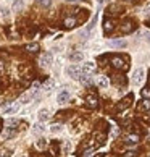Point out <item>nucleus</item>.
I'll return each mask as SVG.
<instances>
[{"instance_id":"nucleus-1","label":"nucleus","mask_w":150,"mask_h":157,"mask_svg":"<svg viewBox=\"0 0 150 157\" xmlns=\"http://www.w3.org/2000/svg\"><path fill=\"white\" fill-rule=\"evenodd\" d=\"M112 67H113V68H116V70H124L128 65L124 63V59H123V57L113 55V57H112Z\"/></svg>"},{"instance_id":"nucleus-2","label":"nucleus","mask_w":150,"mask_h":157,"mask_svg":"<svg viewBox=\"0 0 150 157\" xmlns=\"http://www.w3.org/2000/svg\"><path fill=\"white\" fill-rule=\"evenodd\" d=\"M66 73H68V76H71L74 79H79V76L82 75V70H81L78 65H70L66 68Z\"/></svg>"},{"instance_id":"nucleus-3","label":"nucleus","mask_w":150,"mask_h":157,"mask_svg":"<svg viewBox=\"0 0 150 157\" xmlns=\"http://www.w3.org/2000/svg\"><path fill=\"white\" fill-rule=\"evenodd\" d=\"M144 75H145V71H144V68H137L134 75H132V83L134 84H142V81H144Z\"/></svg>"},{"instance_id":"nucleus-4","label":"nucleus","mask_w":150,"mask_h":157,"mask_svg":"<svg viewBox=\"0 0 150 157\" xmlns=\"http://www.w3.org/2000/svg\"><path fill=\"white\" fill-rule=\"evenodd\" d=\"M86 104H87L89 109H97L99 107V99L95 94H87L86 96Z\"/></svg>"},{"instance_id":"nucleus-5","label":"nucleus","mask_w":150,"mask_h":157,"mask_svg":"<svg viewBox=\"0 0 150 157\" xmlns=\"http://www.w3.org/2000/svg\"><path fill=\"white\" fill-rule=\"evenodd\" d=\"M121 31H123L124 34L132 33V31H134V23H132V21H124L123 26H121Z\"/></svg>"},{"instance_id":"nucleus-6","label":"nucleus","mask_w":150,"mask_h":157,"mask_svg":"<svg viewBox=\"0 0 150 157\" xmlns=\"http://www.w3.org/2000/svg\"><path fill=\"white\" fill-rule=\"evenodd\" d=\"M131 101H132V97L129 96V97H126V99H123V101H121L118 105H116V110L119 112V110H123V109H128L129 105H131Z\"/></svg>"},{"instance_id":"nucleus-7","label":"nucleus","mask_w":150,"mask_h":157,"mask_svg":"<svg viewBox=\"0 0 150 157\" xmlns=\"http://www.w3.org/2000/svg\"><path fill=\"white\" fill-rule=\"evenodd\" d=\"M68 99H70V92L68 91H61L58 96H57V101H58V104H65L68 102Z\"/></svg>"},{"instance_id":"nucleus-8","label":"nucleus","mask_w":150,"mask_h":157,"mask_svg":"<svg viewBox=\"0 0 150 157\" xmlns=\"http://www.w3.org/2000/svg\"><path fill=\"white\" fill-rule=\"evenodd\" d=\"M110 47H115V49H123L124 45H126V42L123 39H115V40H110Z\"/></svg>"},{"instance_id":"nucleus-9","label":"nucleus","mask_w":150,"mask_h":157,"mask_svg":"<svg viewBox=\"0 0 150 157\" xmlns=\"http://www.w3.org/2000/svg\"><path fill=\"white\" fill-rule=\"evenodd\" d=\"M52 63V54H44L40 57V65L42 67H49Z\"/></svg>"},{"instance_id":"nucleus-10","label":"nucleus","mask_w":150,"mask_h":157,"mask_svg":"<svg viewBox=\"0 0 150 157\" xmlns=\"http://www.w3.org/2000/svg\"><path fill=\"white\" fill-rule=\"evenodd\" d=\"M137 141H139V135H137V133L124 136V143H128V144H136Z\"/></svg>"},{"instance_id":"nucleus-11","label":"nucleus","mask_w":150,"mask_h":157,"mask_svg":"<svg viewBox=\"0 0 150 157\" xmlns=\"http://www.w3.org/2000/svg\"><path fill=\"white\" fill-rule=\"evenodd\" d=\"M63 25H65V28H68V29H71V28L76 26V18L68 16V18H65V21H63Z\"/></svg>"},{"instance_id":"nucleus-12","label":"nucleus","mask_w":150,"mask_h":157,"mask_svg":"<svg viewBox=\"0 0 150 157\" xmlns=\"http://www.w3.org/2000/svg\"><path fill=\"white\" fill-rule=\"evenodd\" d=\"M97 84H99V88L105 89V88H108V79L105 76H102V75H99L97 76Z\"/></svg>"},{"instance_id":"nucleus-13","label":"nucleus","mask_w":150,"mask_h":157,"mask_svg":"<svg viewBox=\"0 0 150 157\" xmlns=\"http://www.w3.org/2000/svg\"><path fill=\"white\" fill-rule=\"evenodd\" d=\"M81 70H82V73H90V71H94V70H95V63L87 62V63H84V65L81 67Z\"/></svg>"},{"instance_id":"nucleus-14","label":"nucleus","mask_w":150,"mask_h":157,"mask_svg":"<svg viewBox=\"0 0 150 157\" xmlns=\"http://www.w3.org/2000/svg\"><path fill=\"white\" fill-rule=\"evenodd\" d=\"M50 118V112L47 109H42V110H39V120L40 121H45V120H49Z\"/></svg>"},{"instance_id":"nucleus-15","label":"nucleus","mask_w":150,"mask_h":157,"mask_svg":"<svg viewBox=\"0 0 150 157\" xmlns=\"http://www.w3.org/2000/svg\"><path fill=\"white\" fill-rule=\"evenodd\" d=\"M103 31H105V34H108L110 31H113V21H110L108 18L103 21Z\"/></svg>"},{"instance_id":"nucleus-16","label":"nucleus","mask_w":150,"mask_h":157,"mask_svg":"<svg viewBox=\"0 0 150 157\" xmlns=\"http://www.w3.org/2000/svg\"><path fill=\"white\" fill-rule=\"evenodd\" d=\"M26 52H29V54H37V50H39V44H27L26 47H24Z\"/></svg>"},{"instance_id":"nucleus-17","label":"nucleus","mask_w":150,"mask_h":157,"mask_svg":"<svg viewBox=\"0 0 150 157\" xmlns=\"http://www.w3.org/2000/svg\"><path fill=\"white\" fill-rule=\"evenodd\" d=\"M34 94H36V92H32V91H31V92H27V94H23L21 99H20V102H21V104H27V102L31 101V97H32Z\"/></svg>"},{"instance_id":"nucleus-18","label":"nucleus","mask_w":150,"mask_h":157,"mask_svg":"<svg viewBox=\"0 0 150 157\" xmlns=\"http://www.w3.org/2000/svg\"><path fill=\"white\" fill-rule=\"evenodd\" d=\"M79 81L82 84H90V76H89V73H82L79 76Z\"/></svg>"},{"instance_id":"nucleus-19","label":"nucleus","mask_w":150,"mask_h":157,"mask_svg":"<svg viewBox=\"0 0 150 157\" xmlns=\"http://www.w3.org/2000/svg\"><path fill=\"white\" fill-rule=\"evenodd\" d=\"M139 110H150V101L148 99H144L139 105Z\"/></svg>"},{"instance_id":"nucleus-20","label":"nucleus","mask_w":150,"mask_h":157,"mask_svg":"<svg viewBox=\"0 0 150 157\" xmlns=\"http://www.w3.org/2000/svg\"><path fill=\"white\" fill-rule=\"evenodd\" d=\"M20 104H21V102H18V104H15V105H11V107H8L7 110H5V115H10V113H13V112H16V110L20 109Z\"/></svg>"},{"instance_id":"nucleus-21","label":"nucleus","mask_w":150,"mask_h":157,"mask_svg":"<svg viewBox=\"0 0 150 157\" xmlns=\"http://www.w3.org/2000/svg\"><path fill=\"white\" fill-rule=\"evenodd\" d=\"M21 8H23V0H15V2H13V10L18 11Z\"/></svg>"},{"instance_id":"nucleus-22","label":"nucleus","mask_w":150,"mask_h":157,"mask_svg":"<svg viewBox=\"0 0 150 157\" xmlns=\"http://www.w3.org/2000/svg\"><path fill=\"white\" fill-rule=\"evenodd\" d=\"M81 60H82V54H81V52L71 55V62H81Z\"/></svg>"},{"instance_id":"nucleus-23","label":"nucleus","mask_w":150,"mask_h":157,"mask_svg":"<svg viewBox=\"0 0 150 157\" xmlns=\"http://www.w3.org/2000/svg\"><path fill=\"white\" fill-rule=\"evenodd\" d=\"M53 84H55V83H53V79H49V81H45V84H44V89H45V91H50L52 88H53Z\"/></svg>"},{"instance_id":"nucleus-24","label":"nucleus","mask_w":150,"mask_h":157,"mask_svg":"<svg viewBox=\"0 0 150 157\" xmlns=\"http://www.w3.org/2000/svg\"><path fill=\"white\" fill-rule=\"evenodd\" d=\"M16 125H18V120H16V118L7 120V128H13V126H16Z\"/></svg>"},{"instance_id":"nucleus-25","label":"nucleus","mask_w":150,"mask_h":157,"mask_svg":"<svg viewBox=\"0 0 150 157\" xmlns=\"http://www.w3.org/2000/svg\"><path fill=\"white\" fill-rule=\"evenodd\" d=\"M16 135V130H13V128H10V130H7V131H5V138H13Z\"/></svg>"},{"instance_id":"nucleus-26","label":"nucleus","mask_w":150,"mask_h":157,"mask_svg":"<svg viewBox=\"0 0 150 157\" xmlns=\"http://www.w3.org/2000/svg\"><path fill=\"white\" fill-rule=\"evenodd\" d=\"M97 18H99V15H95V16H94V18H92V21H90V25L87 26V31H86V34H87V33H89V31L92 29V28H94V26H95V23H97Z\"/></svg>"},{"instance_id":"nucleus-27","label":"nucleus","mask_w":150,"mask_h":157,"mask_svg":"<svg viewBox=\"0 0 150 157\" xmlns=\"http://www.w3.org/2000/svg\"><path fill=\"white\" fill-rule=\"evenodd\" d=\"M34 133H36V135H40V133H44V126L40 125V123L34 125Z\"/></svg>"},{"instance_id":"nucleus-28","label":"nucleus","mask_w":150,"mask_h":157,"mask_svg":"<svg viewBox=\"0 0 150 157\" xmlns=\"http://www.w3.org/2000/svg\"><path fill=\"white\" fill-rule=\"evenodd\" d=\"M141 94H142V97L148 99V97H150V86H147V88H144V89L141 91Z\"/></svg>"},{"instance_id":"nucleus-29","label":"nucleus","mask_w":150,"mask_h":157,"mask_svg":"<svg viewBox=\"0 0 150 157\" xmlns=\"http://www.w3.org/2000/svg\"><path fill=\"white\" fill-rule=\"evenodd\" d=\"M37 3L40 5V7H50V3H52V0H37Z\"/></svg>"},{"instance_id":"nucleus-30","label":"nucleus","mask_w":150,"mask_h":157,"mask_svg":"<svg viewBox=\"0 0 150 157\" xmlns=\"http://www.w3.org/2000/svg\"><path fill=\"white\" fill-rule=\"evenodd\" d=\"M36 146H37L39 149H44L45 146H47V143H45V139H39V141L36 143Z\"/></svg>"},{"instance_id":"nucleus-31","label":"nucleus","mask_w":150,"mask_h":157,"mask_svg":"<svg viewBox=\"0 0 150 157\" xmlns=\"http://www.w3.org/2000/svg\"><path fill=\"white\" fill-rule=\"evenodd\" d=\"M50 130L53 131V133H57V131H60V130H61V125H52Z\"/></svg>"},{"instance_id":"nucleus-32","label":"nucleus","mask_w":150,"mask_h":157,"mask_svg":"<svg viewBox=\"0 0 150 157\" xmlns=\"http://www.w3.org/2000/svg\"><path fill=\"white\" fill-rule=\"evenodd\" d=\"M37 88H39V83H32V92H37Z\"/></svg>"},{"instance_id":"nucleus-33","label":"nucleus","mask_w":150,"mask_h":157,"mask_svg":"<svg viewBox=\"0 0 150 157\" xmlns=\"http://www.w3.org/2000/svg\"><path fill=\"white\" fill-rule=\"evenodd\" d=\"M124 157H136V152H132V151H131V152H126Z\"/></svg>"},{"instance_id":"nucleus-34","label":"nucleus","mask_w":150,"mask_h":157,"mask_svg":"<svg viewBox=\"0 0 150 157\" xmlns=\"http://www.w3.org/2000/svg\"><path fill=\"white\" fill-rule=\"evenodd\" d=\"M145 13H147V16H150V8H147V11H145Z\"/></svg>"},{"instance_id":"nucleus-35","label":"nucleus","mask_w":150,"mask_h":157,"mask_svg":"<svg viewBox=\"0 0 150 157\" xmlns=\"http://www.w3.org/2000/svg\"><path fill=\"white\" fill-rule=\"evenodd\" d=\"M68 2H79V0H68Z\"/></svg>"},{"instance_id":"nucleus-36","label":"nucleus","mask_w":150,"mask_h":157,"mask_svg":"<svg viewBox=\"0 0 150 157\" xmlns=\"http://www.w3.org/2000/svg\"><path fill=\"white\" fill-rule=\"evenodd\" d=\"M126 2H132V0H126Z\"/></svg>"},{"instance_id":"nucleus-37","label":"nucleus","mask_w":150,"mask_h":157,"mask_svg":"<svg viewBox=\"0 0 150 157\" xmlns=\"http://www.w3.org/2000/svg\"><path fill=\"white\" fill-rule=\"evenodd\" d=\"M95 157H102V155H95Z\"/></svg>"},{"instance_id":"nucleus-38","label":"nucleus","mask_w":150,"mask_h":157,"mask_svg":"<svg viewBox=\"0 0 150 157\" xmlns=\"http://www.w3.org/2000/svg\"><path fill=\"white\" fill-rule=\"evenodd\" d=\"M148 83H150V76H148Z\"/></svg>"},{"instance_id":"nucleus-39","label":"nucleus","mask_w":150,"mask_h":157,"mask_svg":"<svg viewBox=\"0 0 150 157\" xmlns=\"http://www.w3.org/2000/svg\"><path fill=\"white\" fill-rule=\"evenodd\" d=\"M148 28H150V23H148Z\"/></svg>"},{"instance_id":"nucleus-40","label":"nucleus","mask_w":150,"mask_h":157,"mask_svg":"<svg viewBox=\"0 0 150 157\" xmlns=\"http://www.w3.org/2000/svg\"><path fill=\"white\" fill-rule=\"evenodd\" d=\"M148 115H150V110H148Z\"/></svg>"}]
</instances>
